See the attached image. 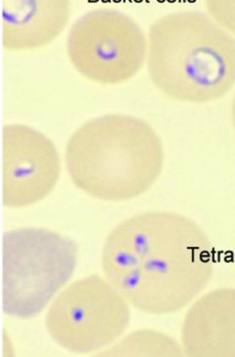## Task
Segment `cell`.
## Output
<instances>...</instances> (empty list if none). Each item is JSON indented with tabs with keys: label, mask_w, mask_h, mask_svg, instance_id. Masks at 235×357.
Wrapping results in <instances>:
<instances>
[{
	"label": "cell",
	"mask_w": 235,
	"mask_h": 357,
	"mask_svg": "<svg viewBox=\"0 0 235 357\" xmlns=\"http://www.w3.org/2000/svg\"><path fill=\"white\" fill-rule=\"evenodd\" d=\"M104 356H183L182 347L168 334L152 329L131 332L105 349Z\"/></svg>",
	"instance_id": "30bf717a"
},
{
	"label": "cell",
	"mask_w": 235,
	"mask_h": 357,
	"mask_svg": "<svg viewBox=\"0 0 235 357\" xmlns=\"http://www.w3.org/2000/svg\"><path fill=\"white\" fill-rule=\"evenodd\" d=\"M205 7L218 24L235 35V0H205Z\"/></svg>",
	"instance_id": "8fae6325"
},
{
	"label": "cell",
	"mask_w": 235,
	"mask_h": 357,
	"mask_svg": "<svg viewBox=\"0 0 235 357\" xmlns=\"http://www.w3.org/2000/svg\"><path fill=\"white\" fill-rule=\"evenodd\" d=\"M66 52L81 76L97 84L114 86L140 72L147 62V36L128 14L99 8L72 24Z\"/></svg>",
	"instance_id": "5b68a950"
},
{
	"label": "cell",
	"mask_w": 235,
	"mask_h": 357,
	"mask_svg": "<svg viewBox=\"0 0 235 357\" xmlns=\"http://www.w3.org/2000/svg\"><path fill=\"white\" fill-rule=\"evenodd\" d=\"M231 120H232L233 128L235 130V96L233 98L232 104H231Z\"/></svg>",
	"instance_id": "7c38bea8"
},
{
	"label": "cell",
	"mask_w": 235,
	"mask_h": 357,
	"mask_svg": "<svg viewBox=\"0 0 235 357\" xmlns=\"http://www.w3.org/2000/svg\"><path fill=\"white\" fill-rule=\"evenodd\" d=\"M163 164L159 135L149 123L130 114L91 119L66 145V170L72 183L103 202H128L143 195L157 181Z\"/></svg>",
	"instance_id": "3957f363"
},
{
	"label": "cell",
	"mask_w": 235,
	"mask_h": 357,
	"mask_svg": "<svg viewBox=\"0 0 235 357\" xmlns=\"http://www.w3.org/2000/svg\"><path fill=\"white\" fill-rule=\"evenodd\" d=\"M213 248L203 229L177 213L154 211L127 219L106 239V279L129 304L149 314L178 312L209 284Z\"/></svg>",
	"instance_id": "6da1fadb"
},
{
	"label": "cell",
	"mask_w": 235,
	"mask_h": 357,
	"mask_svg": "<svg viewBox=\"0 0 235 357\" xmlns=\"http://www.w3.org/2000/svg\"><path fill=\"white\" fill-rule=\"evenodd\" d=\"M180 344L189 357H235V288L207 292L191 305Z\"/></svg>",
	"instance_id": "ba28073f"
},
{
	"label": "cell",
	"mask_w": 235,
	"mask_h": 357,
	"mask_svg": "<svg viewBox=\"0 0 235 357\" xmlns=\"http://www.w3.org/2000/svg\"><path fill=\"white\" fill-rule=\"evenodd\" d=\"M1 153V199L6 208L32 206L55 189L61 160L55 144L40 131L24 124L5 125Z\"/></svg>",
	"instance_id": "52a82bcc"
},
{
	"label": "cell",
	"mask_w": 235,
	"mask_h": 357,
	"mask_svg": "<svg viewBox=\"0 0 235 357\" xmlns=\"http://www.w3.org/2000/svg\"><path fill=\"white\" fill-rule=\"evenodd\" d=\"M131 311L126 298L99 275L70 284L49 306L45 326L60 347L72 353L107 349L128 328Z\"/></svg>",
	"instance_id": "8992f818"
},
{
	"label": "cell",
	"mask_w": 235,
	"mask_h": 357,
	"mask_svg": "<svg viewBox=\"0 0 235 357\" xmlns=\"http://www.w3.org/2000/svg\"><path fill=\"white\" fill-rule=\"evenodd\" d=\"M78 248L68 238L37 227L7 231L3 239V309L30 319L39 314L74 275Z\"/></svg>",
	"instance_id": "277c9868"
},
{
	"label": "cell",
	"mask_w": 235,
	"mask_h": 357,
	"mask_svg": "<svg viewBox=\"0 0 235 357\" xmlns=\"http://www.w3.org/2000/svg\"><path fill=\"white\" fill-rule=\"evenodd\" d=\"M72 0H1V45L10 52L47 47L65 30Z\"/></svg>",
	"instance_id": "9c48e42d"
},
{
	"label": "cell",
	"mask_w": 235,
	"mask_h": 357,
	"mask_svg": "<svg viewBox=\"0 0 235 357\" xmlns=\"http://www.w3.org/2000/svg\"><path fill=\"white\" fill-rule=\"evenodd\" d=\"M147 68L154 86L170 99L204 104L235 85V38L208 13L179 11L151 24Z\"/></svg>",
	"instance_id": "7a4b0ae2"
}]
</instances>
